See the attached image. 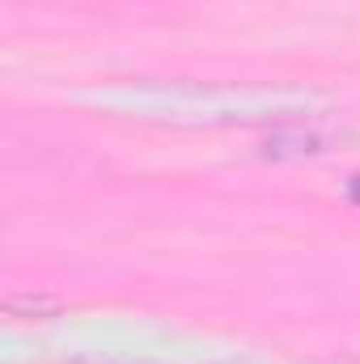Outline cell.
<instances>
[{
	"mask_svg": "<svg viewBox=\"0 0 360 364\" xmlns=\"http://www.w3.org/2000/svg\"><path fill=\"white\" fill-rule=\"evenodd\" d=\"M263 153L275 157V161H284V157H314V153H322V140H318V136H309V132L271 136L268 144H263Z\"/></svg>",
	"mask_w": 360,
	"mask_h": 364,
	"instance_id": "cell-1",
	"label": "cell"
},
{
	"mask_svg": "<svg viewBox=\"0 0 360 364\" xmlns=\"http://www.w3.org/2000/svg\"><path fill=\"white\" fill-rule=\"evenodd\" d=\"M348 195H352V203H360V174L348 182Z\"/></svg>",
	"mask_w": 360,
	"mask_h": 364,
	"instance_id": "cell-2",
	"label": "cell"
}]
</instances>
